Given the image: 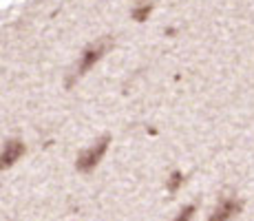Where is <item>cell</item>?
I'll return each instance as SVG.
<instances>
[{"instance_id": "1", "label": "cell", "mask_w": 254, "mask_h": 221, "mask_svg": "<svg viewBox=\"0 0 254 221\" xmlns=\"http://www.w3.org/2000/svg\"><path fill=\"white\" fill-rule=\"evenodd\" d=\"M109 142H111V135H109V133H104L102 137H97V140L93 142L89 148H84L80 155H77L75 168L80 170V173H91V170L102 161V157H104L106 148H109Z\"/></svg>"}, {"instance_id": "2", "label": "cell", "mask_w": 254, "mask_h": 221, "mask_svg": "<svg viewBox=\"0 0 254 221\" xmlns=\"http://www.w3.org/2000/svg\"><path fill=\"white\" fill-rule=\"evenodd\" d=\"M111 49V38H104V40H100L97 44H91V47H86L84 49V53H82V58H80V65H77L75 69V73L66 80V86H73V82H75V77H82L89 69L95 65L97 60H100L102 56H104L106 51Z\"/></svg>"}, {"instance_id": "3", "label": "cell", "mask_w": 254, "mask_h": 221, "mask_svg": "<svg viewBox=\"0 0 254 221\" xmlns=\"http://www.w3.org/2000/svg\"><path fill=\"white\" fill-rule=\"evenodd\" d=\"M241 210H243V201L232 199V197H221L208 221H228V219H232L234 215L241 213Z\"/></svg>"}, {"instance_id": "4", "label": "cell", "mask_w": 254, "mask_h": 221, "mask_svg": "<svg viewBox=\"0 0 254 221\" xmlns=\"http://www.w3.org/2000/svg\"><path fill=\"white\" fill-rule=\"evenodd\" d=\"M24 155V144L20 140H7L2 146V168H9V166H13L18 161V157Z\"/></svg>"}, {"instance_id": "5", "label": "cell", "mask_w": 254, "mask_h": 221, "mask_svg": "<svg viewBox=\"0 0 254 221\" xmlns=\"http://www.w3.org/2000/svg\"><path fill=\"white\" fill-rule=\"evenodd\" d=\"M150 11H153V4H150V2L139 4V7H135L133 11H130V18H133L135 22H144V20H148Z\"/></svg>"}, {"instance_id": "6", "label": "cell", "mask_w": 254, "mask_h": 221, "mask_svg": "<svg viewBox=\"0 0 254 221\" xmlns=\"http://www.w3.org/2000/svg\"><path fill=\"white\" fill-rule=\"evenodd\" d=\"M184 184V175L179 173V170H173V173L168 175V181H166V188H168V193H177L179 186Z\"/></svg>"}, {"instance_id": "7", "label": "cell", "mask_w": 254, "mask_h": 221, "mask_svg": "<svg viewBox=\"0 0 254 221\" xmlns=\"http://www.w3.org/2000/svg\"><path fill=\"white\" fill-rule=\"evenodd\" d=\"M194 210H197V206H194V204L184 206V208L179 210V215L173 221H190V219H192V215H194Z\"/></svg>"}]
</instances>
